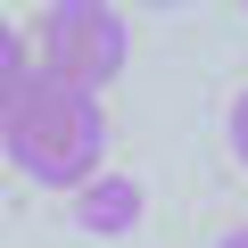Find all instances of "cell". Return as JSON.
Instances as JSON below:
<instances>
[{
    "label": "cell",
    "instance_id": "obj_1",
    "mask_svg": "<svg viewBox=\"0 0 248 248\" xmlns=\"http://www.w3.org/2000/svg\"><path fill=\"white\" fill-rule=\"evenodd\" d=\"M0 149H9V166L33 182V190H58V199H75L83 182H99L108 166V108H99V91H75V83H58V75H25V91H17V108H9V124H0Z\"/></svg>",
    "mask_w": 248,
    "mask_h": 248
},
{
    "label": "cell",
    "instance_id": "obj_2",
    "mask_svg": "<svg viewBox=\"0 0 248 248\" xmlns=\"http://www.w3.org/2000/svg\"><path fill=\"white\" fill-rule=\"evenodd\" d=\"M33 50H42V75L75 83V91H99L133 58V17L108 9V0H50L33 17Z\"/></svg>",
    "mask_w": 248,
    "mask_h": 248
},
{
    "label": "cell",
    "instance_id": "obj_3",
    "mask_svg": "<svg viewBox=\"0 0 248 248\" xmlns=\"http://www.w3.org/2000/svg\"><path fill=\"white\" fill-rule=\"evenodd\" d=\"M141 215H149L141 174H99V182H83V190L66 199V223H75L83 240H124V232H141Z\"/></svg>",
    "mask_w": 248,
    "mask_h": 248
},
{
    "label": "cell",
    "instance_id": "obj_4",
    "mask_svg": "<svg viewBox=\"0 0 248 248\" xmlns=\"http://www.w3.org/2000/svg\"><path fill=\"white\" fill-rule=\"evenodd\" d=\"M25 33L9 25V17H0V124H9V108H17V91H25Z\"/></svg>",
    "mask_w": 248,
    "mask_h": 248
},
{
    "label": "cell",
    "instance_id": "obj_5",
    "mask_svg": "<svg viewBox=\"0 0 248 248\" xmlns=\"http://www.w3.org/2000/svg\"><path fill=\"white\" fill-rule=\"evenodd\" d=\"M223 141H232V157H240V174H248V83L232 91V116H223Z\"/></svg>",
    "mask_w": 248,
    "mask_h": 248
},
{
    "label": "cell",
    "instance_id": "obj_6",
    "mask_svg": "<svg viewBox=\"0 0 248 248\" xmlns=\"http://www.w3.org/2000/svg\"><path fill=\"white\" fill-rule=\"evenodd\" d=\"M215 248H248V223H232V232H223V240H215Z\"/></svg>",
    "mask_w": 248,
    "mask_h": 248
}]
</instances>
